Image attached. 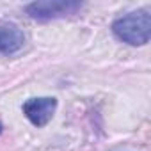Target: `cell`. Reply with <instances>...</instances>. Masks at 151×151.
Segmentation results:
<instances>
[{"mask_svg":"<svg viewBox=\"0 0 151 151\" xmlns=\"http://www.w3.org/2000/svg\"><path fill=\"white\" fill-rule=\"evenodd\" d=\"M23 43H25V34L18 25L9 22L0 23V53L13 55L23 46Z\"/></svg>","mask_w":151,"mask_h":151,"instance_id":"obj_4","label":"cell"},{"mask_svg":"<svg viewBox=\"0 0 151 151\" xmlns=\"http://www.w3.org/2000/svg\"><path fill=\"white\" fill-rule=\"evenodd\" d=\"M80 9H82V4L75 2V0H43V2H32L25 6V13L30 18L39 22L69 16Z\"/></svg>","mask_w":151,"mask_h":151,"instance_id":"obj_2","label":"cell"},{"mask_svg":"<svg viewBox=\"0 0 151 151\" xmlns=\"http://www.w3.org/2000/svg\"><path fill=\"white\" fill-rule=\"evenodd\" d=\"M57 109V100L45 96V98H30L23 103L22 110L25 114V117L37 128H43L50 123V119L53 117V112Z\"/></svg>","mask_w":151,"mask_h":151,"instance_id":"obj_3","label":"cell"},{"mask_svg":"<svg viewBox=\"0 0 151 151\" xmlns=\"http://www.w3.org/2000/svg\"><path fill=\"white\" fill-rule=\"evenodd\" d=\"M114 36L132 46H142L151 37V16L147 11H133L112 23Z\"/></svg>","mask_w":151,"mask_h":151,"instance_id":"obj_1","label":"cell"},{"mask_svg":"<svg viewBox=\"0 0 151 151\" xmlns=\"http://www.w3.org/2000/svg\"><path fill=\"white\" fill-rule=\"evenodd\" d=\"M0 133H2V123H0Z\"/></svg>","mask_w":151,"mask_h":151,"instance_id":"obj_5","label":"cell"}]
</instances>
